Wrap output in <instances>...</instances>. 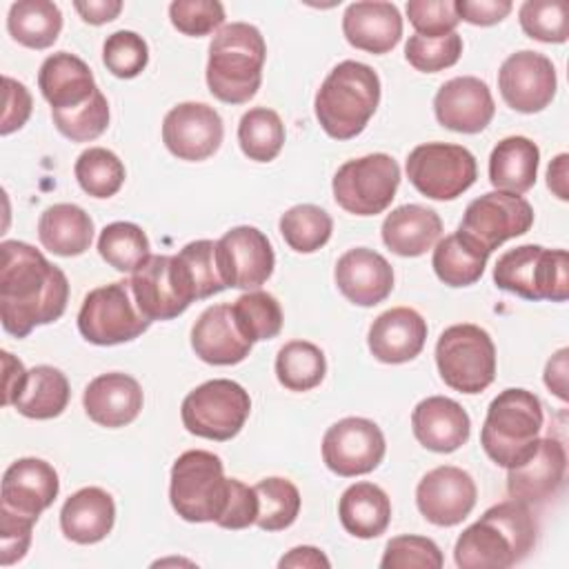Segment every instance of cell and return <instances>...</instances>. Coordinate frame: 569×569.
Returning a JSON list of instances; mask_svg holds the SVG:
<instances>
[{"label":"cell","instance_id":"38","mask_svg":"<svg viewBox=\"0 0 569 569\" xmlns=\"http://www.w3.org/2000/svg\"><path fill=\"white\" fill-rule=\"evenodd\" d=\"M327 360L318 345L291 340L276 356V378L289 391H309L322 382Z\"/></svg>","mask_w":569,"mask_h":569},{"label":"cell","instance_id":"41","mask_svg":"<svg viewBox=\"0 0 569 569\" xmlns=\"http://www.w3.org/2000/svg\"><path fill=\"white\" fill-rule=\"evenodd\" d=\"M253 491L258 496L256 525L262 531H282L296 522L300 513V491L291 480L271 476L260 480Z\"/></svg>","mask_w":569,"mask_h":569},{"label":"cell","instance_id":"12","mask_svg":"<svg viewBox=\"0 0 569 569\" xmlns=\"http://www.w3.org/2000/svg\"><path fill=\"white\" fill-rule=\"evenodd\" d=\"M407 178L431 200H453L476 182L478 167L462 144L425 142L407 156Z\"/></svg>","mask_w":569,"mask_h":569},{"label":"cell","instance_id":"58","mask_svg":"<svg viewBox=\"0 0 569 569\" xmlns=\"http://www.w3.org/2000/svg\"><path fill=\"white\" fill-rule=\"evenodd\" d=\"M80 18L89 24H104L118 18L122 11L120 0H89V2H73Z\"/></svg>","mask_w":569,"mask_h":569},{"label":"cell","instance_id":"49","mask_svg":"<svg viewBox=\"0 0 569 569\" xmlns=\"http://www.w3.org/2000/svg\"><path fill=\"white\" fill-rule=\"evenodd\" d=\"M445 565L440 547L425 536H396L387 542L380 567L382 569H440Z\"/></svg>","mask_w":569,"mask_h":569},{"label":"cell","instance_id":"57","mask_svg":"<svg viewBox=\"0 0 569 569\" xmlns=\"http://www.w3.org/2000/svg\"><path fill=\"white\" fill-rule=\"evenodd\" d=\"M2 405L9 407L20 396L24 382H27V369L24 365L9 351H2Z\"/></svg>","mask_w":569,"mask_h":569},{"label":"cell","instance_id":"23","mask_svg":"<svg viewBox=\"0 0 569 569\" xmlns=\"http://www.w3.org/2000/svg\"><path fill=\"white\" fill-rule=\"evenodd\" d=\"M333 278L340 293L358 307L380 305L393 289L391 264L385 256L367 247L345 251L336 262Z\"/></svg>","mask_w":569,"mask_h":569},{"label":"cell","instance_id":"32","mask_svg":"<svg viewBox=\"0 0 569 569\" xmlns=\"http://www.w3.org/2000/svg\"><path fill=\"white\" fill-rule=\"evenodd\" d=\"M38 238L40 244L56 256H80L91 247L93 220L82 207L58 202L42 211L38 220Z\"/></svg>","mask_w":569,"mask_h":569},{"label":"cell","instance_id":"3","mask_svg":"<svg viewBox=\"0 0 569 569\" xmlns=\"http://www.w3.org/2000/svg\"><path fill=\"white\" fill-rule=\"evenodd\" d=\"M267 44L249 22L224 24L209 44L207 87L227 104L249 102L262 82Z\"/></svg>","mask_w":569,"mask_h":569},{"label":"cell","instance_id":"22","mask_svg":"<svg viewBox=\"0 0 569 569\" xmlns=\"http://www.w3.org/2000/svg\"><path fill=\"white\" fill-rule=\"evenodd\" d=\"M567 453L560 440L538 438L536 451L507 473V493L525 505H538L556 496L565 480Z\"/></svg>","mask_w":569,"mask_h":569},{"label":"cell","instance_id":"16","mask_svg":"<svg viewBox=\"0 0 569 569\" xmlns=\"http://www.w3.org/2000/svg\"><path fill=\"white\" fill-rule=\"evenodd\" d=\"M216 264L224 287L258 289L271 278L276 256L260 229L240 224L216 242Z\"/></svg>","mask_w":569,"mask_h":569},{"label":"cell","instance_id":"59","mask_svg":"<svg viewBox=\"0 0 569 569\" xmlns=\"http://www.w3.org/2000/svg\"><path fill=\"white\" fill-rule=\"evenodd\" d=\"M567 349L562 347V349H558L551 358H549V362H547V367H545V385L549 387V391L551 393H556L560 400H567Z\"/></svg>","mask_w":569,"mask_h":569},{"label":"cell","instance_id":"33","mask_svg":"<svg viewBox=\"0 0 569 569\" xmlns=\"http://www.w3.org/2000/svg\"><path fill=\"white\" fill-rule=\"evenodd\" d=\"M540 149L525 136L502 138L489 156V180L496 191L525 193L536 184Z\"/></svg>","mask_w":569,"mask_h":569},{"label":"cell","instance_id":"1","mask_svg":"<svg viewBox=\"0 0 569 569\" xmlns=\"http://www.w3.org/2000/svg\"><path fill=\"white\" fill-rule=\"evenodd\" d=\"M0 320L16 338H27L38 325L58 320L69 300L64 271L36 247L20 240L0 244Z\"/></svg>","mask_w":569,"mask_h":569},{"label":"cell","instance_id":"43","mask_svg":"<svg viewBox=\"0 0 569 569\" xmlns=\"http://www.w3.org/2000/svg\"><path fill=\"white\" fill-rule=\"evenodd\" d=\"M73 173L80 189L93 198H111L124 182L122 160L104 147L84 149L73 164Z\"/></svg>","mask_w":569,"mask_h":569},{"label":"cell","instance_id":"19","mask_svg":"<svg viewBox=\"0 0 569 569\" xmlns=\"http://www.w3.org/2000/svg\"><path fill=\"white\" fill-rule=\"evenodd\" d=\"M473 478L453 465H442L422 476L416 487L418 511L436 527L460 525L476 507Z\"/></svg>","mask_w":569,"mask_h":569},{"label":"cell","instance_id":"6","mask_svg":"<svg viewBox=\"0 0 569 569\" xmlns=\"http://www.w3.org/2000/svg\"><path fill=\"white\" fill-rule=\"evenodd\" d=\"M169 500L187 522H218L229 500L222 460L204 449L180 453L171 467Z\"/></svg>","mask_w":569,"mask_h":569},{"label":"cell","instance_id":"20","mask_svg":"<svg viewBox=\"0 0 569 569\" xmlns=\"http://www.w3.org/2000/svg\"><path fill=\"white\" fill-rule=\"evenodd\" d=\"M496 104L485 80L476 76H458L447 80L436 98V120L458 133H480L493 118Z\"/></svg>","mask_w":569,"mask_h":569},{"label":"cell","instance_id":"60","mask_svg":"<svg viewBox=\"0 0 569 569\" xmlns=\"http://www.w3.org/2000/svg\"><path fill=\"white\" fill-rule=\"evenodd\" d=\"M329 565H331L329 558H327L320 549L307 547V545L293 547V549H291L287 556H282L280 562H278L280 569H284V567H311V569L325 567V569H327Z\"/></svg>","mask_w":569,"mask_h":569},{"label":"cell","instance_id":"40","mask_svg":"<svg viewBox=\"0 0 569 569\" xmlns=\"http://www.w3.org/2000/svg\"><path fill=\"white\" fill-rule=\"evenodd\" d=\"M333 220L318 204H296L280 216V233L289 249L313 253L331 238Z\"/></svg>","mask_w":569,"mask_h":569},{"label":"cell","instance_id":"47","mask_svg":"<svg viewBox=\"0 0 569 569\" xmlns=\"http://www.w3.org/2000/svg\"><path fill=\"white\" fill-rule=\"evenodd\" d=\"M176 258L180 260L196 300H204L213 293H220L224 287L218 264H216V242L211 240H193L184 244Z\"/></svg>","mask_w":569,"mask_h":569},{"label":"cell","instance_id":"44","mask_svg":"<svg viewBox=\"0 0 569 569\" xmlns=\"http://www.w3.org/2000/svg\"><path fill=\"white\" fill-rule=\"evenodd\" d=\"M231 316L240 333L253 345L258 340L276 338L282 329L280 302L267 291L242 293L231 305Z\"/></svg>","mask_w":569,"mask_h":569},{"label":"cell","instance_id":"56","mask_svg":"<svg viewBox=\"0 0 569 569\" xmlns=\"http://www.w3.org/2000/svg\"><path fill=\"white\" fill-rule=\"evenodd\" d=\"M509 0H456V13L460 20L478 27H491L502 22L511 13Z\"/></svg>","mask_w":569,"mask_h":569},{"label":"cell","instance_id":"36","mask_svg":"<svg viewBox=\"0 0 569 569\" xmlns=\"http://www.w3.org/2000/svg\"><path fill=\"white\" fill-rule=\"evenodd\" d=\"M69 398H71V389H69L67 376L51 365H38L29 369L27 382L20 396L16 398L13 407L24 418L49 420L60 416L67 409Z\"/></svg>","mask_w":569,"mask_h":569},{"label":"cell","instance_id":"31","mask_svg":"<svg viewBox=\"0 0 569 569\" xmlns=\"http://www.w3.org/2000/svg\"><path fill=\"white\" fill-rule=\"evenodd\" d=\"M380 233L389 251L402 258H416L440 240L442 220L429 207L402 204L387 213Z\"/></svg>","mask_w":569,"mask_h":569},{"label":"cell","instance_id":"51","mask_svg":"<svg viewBox=\"0 0 569 569\" xmlns=\"http://www.w3.org/2000/svg\"><path fill=\"white\" fill-rule=\"evenodd\" d=\"M171 24L191 38L209 36L224 22V7L218 0H173L169 4Z\"/></svg>","mask_w":569,"mask_h":569},{"label":"cell","instance_id":"8","mask_svg":"<svg viewBox=\"0 0 569 569\" xmlns=\"http://www.w3.org/2000/svg\"><path fill=\"white\" fill-rule=\"evenodd\" d=\"M436 365L447 387L460 393H480L496 378L493 340L478 325H451L436 342Z\"/></svg>","mask_w":569,"mask_h":569},{"label":"cell","instance_id":"30","mask_svg":"<svg viewBox=\"0 0 569 569\" xmlns=\"http://www.w3.org/2000/svg\"><path fill=\"white\" fill-rule=\"evenodd\" d=\"M116 522L111 493L100 487H82L71 493L60 509V529L67 540L93 545L107 538Z\"/></svg>","mask_w":569,"mask_h":569},{"label":"cell","instance_id":"25","mask_svg":"<svg viewBox=\"0 0 569 569\" xmlns=\"http://www.w3.org/2000/svg\"><path fill=\"white\" fill-rule=\"evenodd\" d=\"M144 396L136 378L111 371L96 376L82 396L87 416L107 429H118L133 422L142 409Z\"/></svg>","mask_w":569,"mask_h":569},{"label":"cell","instance_id":"26","mask_svg":"<svg viewBox=\"0 0 569 569\" xmlns=\"http://www.w3.org/2000/svg\"><path fill=\"white\" fill-rule=\"evenodd\" d=\"M411 429L416 440L438 453L460 449L471 433L469 413L451 398L429 396L420 400L411 413Z\"/></svg>","mask_w":569,"mask_h":569},{"label":"cell","instance_id":"46","mask_svg":"<svg viewBox=\"0 0 569 569\" xmlns=\"http://www.w3.org/2000/svg\"><path fill=\"white\" fill-rule=\"evenodd\" d=\"M51 118L64 138L73 142H89L104 133L109 124V102L98 89L84 104L67 111H51Z\"/></svg>","mask_w":569,"mask_h":569},{"label":"cell","instance_id":"29","mask_svg":"<svg viewBox=\"0 0 569 569\" xmlns=\"http://www.w3.org/2000/svg\"><path fill=\"white\" fill-rule=\"evenodd\" d=\"M38 89L51 111L76 109L98 91L89 64L69 51L51 53L40 64Z\"/></svg>","mask_w":569,"mask_h":569},{"label":"cell","instance_id":"50","mask_svg":"<svg viewBox=\"0 0 569 569\" xmlns=\"http://www.w3.org/2000/svg\"><path fill=\"white\" fill-rule=\"evenodd\" d=\"M102 62L116 78H136L149 62V47L136 31H113L102 44Z\"/></svg>","mask_w":569,"mask_h":569},{"label":"cell","instance_id":"61","mask_svg":"<svg viewBox=\"0 0 569 569\" xmlns=\"http://www.w3.org/2000/svg\"><path fill=\"white\" fill-rule=\"evenodd\" d=\"M567 164H569V156L567 153H558L553 160H551V164H549V169H547V187L553 191V196H558L560 200H567L569 198V169H567Z\"/></svg>","mask_w":569,"mask_h":569},{"label":"cell","instance_id":"17","mask_svg":"<svg viewBox=\"0 0 569 569\" xmlns=\"http://www.w3.org/2000/svg\"><path fill=\"white\" fill-rule=\"evenodd\" d=\"M558 78L553 62L538 51L511 53L498 71V89L502 100L520 113H538L551 104Z\"/></svg>","mask_w":569,"mask_h":569},{"label":"cell","instance_id":"18","mask_svg":"<svg viewBox=\"0 0 569 569\" xmlns=\"http://www.w3.org/2000/svg\"><path fill=\"white\" fill-rule=\"evenodd\" d=\"M220 113L204 102H180L162 120V142L180 160L200 162L222 144Z\"/></svg>","mask_w":569,"mask_h":569},{"label":"cell","instance_id":"27","mask_svg":"<svg viewBox=\"0 0 569 569\" xmlns=\"http://www.w3.org/2000/svg\"><path fill=\"white\" fill-rule=\"evenodd\" d=\"M342 33L351 47L382 56L400 42L402 18L398 7L391 2H351L342 16Z\"/></svg>","mask_w":569,"mask_h":569},{"label":"cell","instance_id":"55","mask_svg":"<svg viewBox=\"0 0 569 569\" xmlns=\"http://www.w3.org/2000/svg\"><path fill=\"white\" fill-rule=\"evenodd\" d=\"M2 82H4V111H2L0 133L9 136V133L18 131L29 120L33 102H31L29 89L22 82H18L9 76H4Z\"/></svg>","mask_w":569,"mask_h":569},{"label":"cell","instance_id":"53","mask_svg":"<svg viewBox=\"0 0 569 569\" xmlns=\"http://www.w3.org/2000/svg\"><path fill=\"white\" fill-rule=\"evenodd\" d=\"M33 518L0 507V565L9 567L24 558L31 545Z\"/></svg>","mask_w":569,"mask_h":569},{"label":"cell","instance_id":"9","mask_svg":"<svg viewBox=\"0 0 569 569\" xmlns=\"http://www.w3.org/2000/svg\"><path fill=\"white\" fill-rule=\"evenodd\" d=\"M249 411L251 398L242 385L227 378H213L184 396L180 418L189 433L224 442L240 433Z\"/></svg>","mask_w":569,"mask_h":569},{"label":"cell","instance_id":"54","mask_svg":"<svg viewBox=\"0 0 569 569\" xmlns=\"http://www.w3.org/2000/svg\"><path fill=\"white\" fill-rule=\"evenodd\" d=\"M258 516V496L253 487H247L238 478H229V500L224 513L218 518V527L222 529H247L256 525Z\"/></svg>","mask_w":569,"mask_h":569},{"label":"cell","instance_id":"11","mask_svg":"<svg viewBox=\"0 0 569 569\" xmlns=\"http://www.w3.org/2000/svg\"><path fill=\"white\" fill-rule=\"evenodd\" d=\"M400 167L387 153H369L338 167L331 189L338 207L353 216H378L396 198Z\"/></svg>","mask_w":569,"mask_h":569},{"label":"cell","instance_id":"10","mask_svg":"<svg viewBox=\"0 0 569 569\" xmlns=\"http://www.w3.org/2000/svg\"><path fill=\"white\" fill-rule=\"evenodd\" d=\"M151 320L138 309L129 282H111L91 289L78 311V331L84 340L109 347L122 345L149 329Z\"/></svg>","mask_w":569,"mask_h":569},{"label":"cell","instance_id":"21","mask_svg":"<svg viewBox=\"0 0 569 569\" xmlns=\"http://www.w3.org/2000/svg\"><path fill=\"white\" fill-rule=\"evenodd\" d=\"M60 491L56 469L42 458H20L11 462L2 476L0 507L38 520L53 505Z\"/></svg>","mask_w":569,"mask_h":569},{"label":"cell","instance_id":"14","mask_svg":"<svg viewBox=\"0 0 569 569\" xmlns=\"http://www.w3.org/2000/svg\"><path fill=\"white\" fill-rule=\"evenodd\" d=\"M531 224L533 209L522 196L507 191H489L467 204L458 231L467 233L471 240H476L482 249L491 253L509 238L527 233Z\"/></svg>","mask_w":569,"mask_h":569},{"label":"cell","instance_id":"35","mask_svg":"<svg viewBox=\"0 0 569 569\" xmlns=\"http://www.w3.org/2000/svg\"><path fill=\"white\" fill-rule=\"evenodd\" d=\"M489 251L482 249L462 231H453L438 240L431 258L436 276L449 287H469L476 284L487 264Z\"/></svg>","mask_w":569,"mask_h":569},{"label":"cell","instance_id":"48","mask_svg":"<svg viewBox=\"0 0 569 569\" xmlns=\"http://www.w3.org/2000/svg\"><path fill=\"white\" fill-rule=\"evenodd\" d=\"M460 53H462V38L456 31L442 38H425L413 33L405 44L407 62L422 73H436L453 67Z\"/></svg>","mask_w":569,"mask_h":569},{"label":"cell","instance_id":"39","mask_svg":"<svg viewBox=\"0 0 569 569\" xmlns=\"http://www.w3.org/2000/svg\"><path fill=\"white\" fill-rule=\"evenodd\" d=\"M238 142L249 160L271 162L284 144V124L273 109L253 107L240 118Z\"/></svg>","mask_w":569,"mask_h":569},{"label":"cell","instance_id":"4","mask_svg":"<svg viewBox=\"0 0 569 569\" xmlns=\"http://www.w3.org/2000/svg\"><path fill=\"white\" fill-rule=\"evenodd\" d=\"M380 102L378 73L358 60H342L316 93V118L333 140H351L365 131Z\"/></svg>","mask_w":569,"mask_h":569},{"label":"cell","instance_id":"34","mask_svg":"<svg viewBox=\"0 0 569 569\" xmlns=\"http://www.w3.org/2000/svg\"><path fill=\"white\" fill-rule=\"evenodd\" d=\"M338 516L347 533L362 540L378 538L391 522V500L378 485L356 482L340 496Z\"/></svg>","mask_w":569,"mask_h":569},{"label":"cell","instance_id":"42","mask_svg":"<svg viewBox=\"0 0 569 569\" xmlns=\"http://www.w3.org/2000/svg\"><path fill=\"white\" fill-rule=\"evenodd\" d=\"M149 249L147 233L133 222H111L98 238L100 258L122 273H133L151 256Z\"/></svg>","mask_w":569,"mask_h":569},{"label":"cell","instance_id":"24","mask_svg":"<svg viewBox=\"0 0 569 569\" xmlns=\"http://www.w3.org/2000/svg\"><path fill=\"white\" fill-rule=\"evenodd\" d=\"M427 342V322L411 307H393L380 313L367 336L369 351L376 360L387 365H402L413 360Z\"/></svg>","mask_w":569,"mask_h":569},{"label":"cell","instance_id":"2","mask_svg":"<svg viewBox=\"0 0 569 569\" xmlns=\"http://www.w3.org/2000/svg\"><path fill=\"white\" fill-rule=\"evenodd\" d=\"M538 525L529 505L505 500L489 507L456 540L453 560L462 569H507L533 549Z\"/></svg>","mask_w":569,"mask_h":569},{"label":"cell","instance_id":"45","mask_svg":"<svg viewBox=\"0 0 569 569\" xmlns=\"http://www.w3.org/2000/svg\"><path fill=\"white\" fill-rule=\"evenodd\" d=\"M518 20L533 40L565 42L569 38V2L565 0H527L520 4Z\"/></svg>","mask_w":569,"mask_h":569},{"label":"cell","instance_id":"37","mask_svg":"<svg viewBox=\"0 0 569 569\" xmlns=\"http://www.w3.org/2000/svg\"><path fill=\"white\" fill-rule=\"evenodd\" d=\"M11 38L29 49L51 47L62 29L60 7L51 0H20L13 2L7 16Z\"/></svg>","mask_w":569,"mask_h":569},{"label":"cell","instance_id":"7","mask_svg":"<svg viewBox=\"0 0 569 569\" xmlns=\"http://www.w3.org/2000/svg\"><path fill=\"white\" fill-rule=\"evenodd\" d=\"M493 282L525 300L565 302L569 298V256L565 249L520 244L498 258Z\"/></svg>","mask_w":569,"mask_h":569},{"label":"cell","instance_id":"13","mask_svg":"<svg viewBox=\"0 0 569 569\" xmlns=\"http://www.w3.org/2000/svg\"><path fill=\"white\" fill-rule=\"evenodd\" d=\"M133 300L144 318L171 320L196 300L191 282L176 256H149L129 280Z\"/></svg>","mask_w":569,"mask_h":569},{"label":"cell","instance_id":"52","mask_svg":"<svg viewBox=\"0 0 569 569\" xmlns=\"http://www.w3.org/2000/svg\"><path fill=\"white\" fill-rule=\"evenodd\" d=\"M407 18L416 33L425 38L449 36L460 22L456 13V0H409Z\"/></svg>","mask_w":569,"mask_h":569},{"label":"cell","instance_id":"15","mask_svg":"<svg viewBox=\"0 0 569 569\" xmlns=\"http://www.w3.org/2000/svg\"><path fill=\"white\" fill-rule=\"evenodd\" d=\"M387 451L385 433L373 420L349 416L333 422L322 436V460L342 478L373 471Z\"/></svg>","mask_w":569,"mask_h":569},{"label":"cell","instance_id":"28","mask_svg":"<svg viewBox=\"0 0 569 569\" xmlns=\"http://www.w3.org/2000/svg\"><path fill=\"white\" fill-rule=\"evenodd\" d=\"M191 347L207 365H238L251 351V342L236 327L231 305L224 302L198 316L191 329Z\"/></svg>","mask_w":569,"mask_h":569},{"label":"cell","instance_id":"5","mask_svg":"<svg viewBox=\"0 0 569 569\" xmlns=\"http://www.w3.org/2000/svg\"><path fill=\"white\" fill-rule=\"evenodd\" d=\"M542 420V402L536 393L520 387L505 389L489 402L480 445L498 467H518L536 451Z\"/></svg>","mask_w":569,"mask_h":569}]
</instances>
